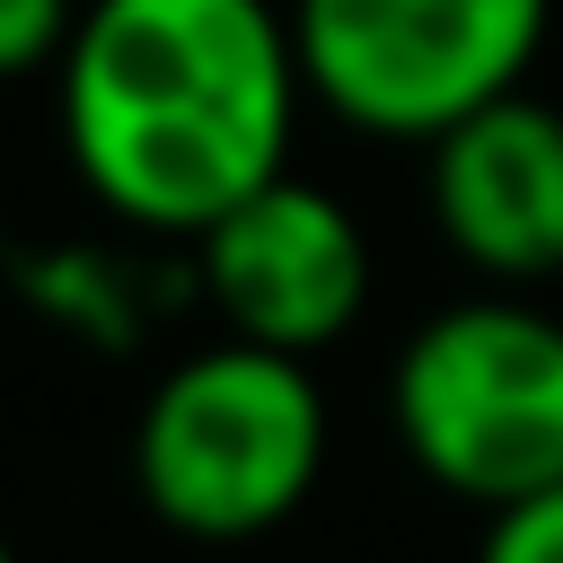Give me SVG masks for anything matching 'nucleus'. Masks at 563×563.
<instances>
[{
	"label": "nucleus",
	"instance_id": "f257e3e1",
	"mask_svg": "<svg viewBox=\"0 0 563 563\" xmlns=\"http://www.w3.org/2000/svg\"><path fill=\"white\" fill-rule=\"evenodd\" d=\"M53 79L70 176L150 238H202L273 185L308 97L273 0H79Z\"/></svg>",
	"mask_w": 563,
	"mask_h": 563
},
{
	"label": "nucleus",
	"instance_id": "f03ea898",
	"mask_svg": "<svg viewBox=\"0 0 563 563\" xmlns=\"http://www.w3.org/2000/svg\"><path fill=\"white\" fill-rule=\"evenodd\" d=\"M325 475V396L299 352L202 343L185 352L132 431V484L158 528L194 545L273 537Z\"/></svg>",
	"mask_w": 563,
	"mask_h": 563
},
{
	"label": "nucleus",
	"instance_id": "7ed1b4c3",
	"mask_svg": "<svg viewBox=\"0 0 563 563\" xmlns=\"http://www.w3.org/2000/svg\"><path fill=\"white\" fill-rule=\"evenodd\" d=\"M387 413L405 457L475 510L563 484V317L519 290L449 299L405 334Z\"/></svg>",
	"mask_w": 563,
	"mask_h": 563
},
{
	"label": "nucleus",
	"instance_id": "20e7f679",
	"mask_svg": "<svg viewBox=\"0 0 563 563\" xmlns=\"http://www.w3.org/2000/svg\"><path fill=\"white\" fill-rule=\"evenodd\" d=\"M554 0H290L308 97L369 141H440L510 97Z\"/></svg>",
	"mask_w": 563,
	"mask_h": 563
},
{
	"label": "nucleus",
	"instance_id": "39448f33",
	"mask_svg": "<svg viewBox=\"0 0 563 563\" xmlns=\"http://www.w3.org/2000/svg\"><path fill=\"white\" fill-rule=\"evenodd\" d=\"M194 264H202V299L220 308V325L238 343H264V352L308 361V352L343 343L369 308L361 220L290 167L273 185H255L238 211H220L194 238Z\"/></svg>",
	"mask_w": 563,
	"mask_h": 563
},
{
	"label": "nucleus",
	"instance_id": "423d86ee",
	"mask_svg": "<svg viewBox=\"0 0 563 563\" xmlns=\"http://www.w3.org/2000/svg\"><path fill=\"white\" fill-rule=\"evenodd\" d=\"M431 229L484 282H554L563 273V106L510 88L484 114L431 141Z\"/></svg>",
	"mask_w": 563,
	"mask_h": 563
},
{
	"label": "nucleus",
	"instance_id": "0eeeda50",
	"mask_svg": "<svg viewBox=\"0 0 563 563\" xmlns=\"http://www.w3.org/2000/svg\"><path fill=\"white\" fill-rule=\"evenodd\" d=\"M26 290L44 308L79 317L88 334H123V290H114V264H97V255H44V264H26Z\"/></svg>",
	"mask_w": 563,
	"mask_h": 563
},
{
	"label": "nucleus",
	"instance_id": "6e6552de",
	"mask_svg": "<svg viewBox=\"0 0 563 563\" xmlns=\"http://www.w3.org/2000/svg\"><path fill=\"white\" fill-rule=\"evenodd\" d=\"M79 26V0H0V79L53 70Z\"/></svg>",
	"mask_w": 563,
	"mask_h": 563
},
{
	"label": "nucleus",
	"instance_id": "1a4fd4ad",
	"mask_svg": "<svg viewBox=\"0 0 563 563\" xmlns=\"http://www.w3.org/2000/svg\"><path fill=\"white\" fill-rule=\"evenodd\" d=\"M475 563H563V484H545V493L493 510Z\"/></svg>",
	"mask_w": 563,
	"mask_h": 563
},
{
	"label": "nucleus",
	"instance_id": "9d476101",
	"mask_svg": "<svg viewBox=\"0 0 563 563\" xmlns=\"http://www.w3.org/2000/svg\"><path fill=\"white\" fill-rule=\"evenodd\" d=\"M0 246H9V211H0Z\"/></svg>",
	"mask_w": 563,
	"mask_h": 563
},
{
	"label": "nucleus",
	"instance_id": "9b49d317",
	"mask_svg": "<svg viewBox=\"0 0 563 563\" xmlns=\"http://www.w3.org/2000/svg\"><path fill=\"white\" fill-rule=\"evenodd\" d=\"M0 563H18V554H9V537H0Z\"/></svg>",
	"mask_w": 563,
	"mask_h": 563
}]
</instances>
